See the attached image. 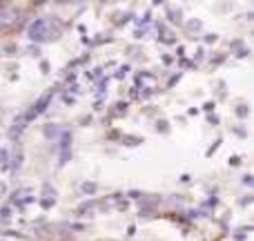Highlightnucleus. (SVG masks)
Listing matches in <instances>:
<instances>
[{"instance_id":"nucleus-1","label":"nucleus","mask_w":254,"mask_h":241,"mask_svg":"<svg viewBox=\"0 0 254 241\" xmlns=\"http://www.w3.org/2000/svg\"><path fill=\"white\" fill-rule=\"evenodd\" d=\"M56 36H61V27H56V22L49 20V18H43V20H36L34 25L29 27V38L38 40V43H49Z\"/></svg>"},{"instance_id":"nucleus-2","label":"nucleus","mask_w":254,"mask_h":241,"mask_svg":"<svg viewBox=\"0 0 254 241\" xmlns=\"http://www.w3.org/2000/svg\"><path fill=\"white\" fill-rule=\"evenodd\" d=\"M20 20V13L11 7H0V29H11L18 25Z\"/></svg>"},{"instance_id":"nucleus-3","label":"nucleus","mask_w":254,"mask_h":241,"mask_svg":"<svg viewBox=\"0 0 254 241\" xmlns=\"http://www.w3.org/2000/svg\"><path fill=\"white\" fill-rule=\"evenodd\" d=\"M67 127H63V125H56V123H49V125H45L43 127V134H45V139H49V141H56L58 136H63V134H67Z\"/></svg>"},{"instance_id":"nucleus-4","label":"nucleus","mask_w":254,"mask_h":241,"mask_svg":"<svg viewBox=\"0 0 254 241\" xmlns=\"http://www.w3.org/2000/svg\"><path fill=\"white\" fill-rule=\"evenodd\" d=\"M0 165H2L4 170L9 167V152L7 150H0Z\"/></svg>"},{"instance_id":"nucleus-5","label":"nucleus","mask_w":254,"mask_h":241,"mask_svg":"<svg viewBox=\"0 0 254 241\" xmlns=\"http://www.w3.org/2000/svg\"><path fill=\"white\" fill-rule=\"evenodd\" d=\"M80 190H83L85 194H94L96 192V183H83L80 185Z\"/></svg>"},{"instance_id":"nucleus-6","label":"nucleus","mask_w":254,"mask_h":241,"mask_svg":"<svg viewBox=\"0 0 254 241\" xmlns=\"http://www.w3.org/2000/svg\"><path fill=\"white\" fill-rule=\"evenodd\" d=\"M0 215H2V219H9V217H11V210H9V208H2Z\"/></svg>"}]
</instances>
